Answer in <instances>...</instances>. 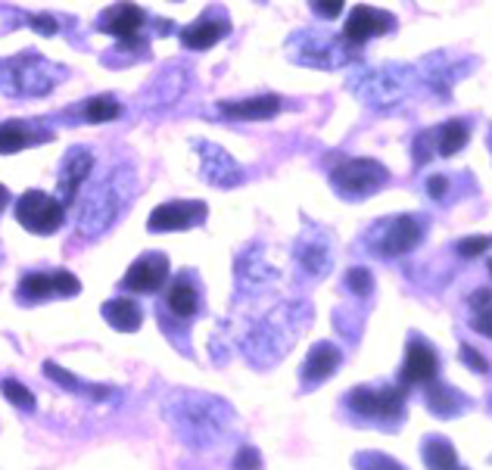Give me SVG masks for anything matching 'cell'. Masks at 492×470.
I'll use <instances>...</instances> for the list:
<instances>
[{
  "mask_svg": "<svg viewBox=\"0 0 492 470\" xmlns=\"http://www.w3.org/2000/svg\"><path fill=\"white\" fill-rule=\"evenodd\" d=\"M163 417L185 445H190V449H209L231 427L234 411L227 408L225 399H216L209 393L178 389V393H172L163 402Z\"/></svg>",
  "mask_w": 492,
  "mask_h": 470,
  "instance_id": "obj_1",
  "label": "cell"
},
{
  "mask_svg": "<svg viewBox=\"0 0 492 470\" xmlns=\"http://www.w3.org/2000/svg\"><path fill=\"white\" fill-rule=\"evenodd\" d=\"M135 190V172L128 165H119L91 187V194L85 196L82 212H78V234L82 237H100L103 231L115 225V218L122 215L125 203L131 200Z\"/></svg>",
  "mask_w": 492,
  "mask_h": 470,
  "instance_id": "obj_2",
  "label": "cell"
},
{
  "mask_svg": "<svg viewBox=\"0 0 492 470\" xmlns=\"http://www.w3.org/2000/svg\"><path fill=\"white\" fill-rule=\"evenodd\" d=\"M308 318H312V312H308L306 303H290V305H284L281 312L268 315V318L246 336V343H244L246 358L253 365H259V368L277 362V358L296 343L299 330L308 325Z\"/></svg>",
  "mask_w": 492,
  "mask_h": 470,
  "instance_id": "obj_3",
  "label": "cell"
},
{
  "mask_svg": "<svg viewBox=\"0 0 492 470\" xmlns=\"http://www.w3.org/2000/svg\"><path fill=\"white\" fill-rule=\"evenodd\" d=\"M65 75H69L65 65L47 60L38 50H25V54L0 60V94H10V97H44Z\"/></svg>",
  "mask_w": 492,
  "mask_h": 470,
  "instance_id": "obj_4",
  "label": "cell"
},
{
  "mask_svg": "<svg viewBox=\"0 0 492 470\" xmlns=\"http://www.w3.org/2000/svg\"><path fill=\"white\" fill-rule=\"evenodd\" d=\"M334 190L346 200H362V196L377 194L380 187L390 181V172L377 163V159H346L334 168L330 175Z\"/></svg>",
  "mask_w": 492,
  "mask_h": 470,
  "instance_id": "obj_5",
  "label": "cell"
},
{
  "mask_svg": "<svg viewBox=\"0 0 492 470\" xmlns=\"http://www.w3.org/2000/svg\"><path fill=\"white\" fill-rule=\"evenodd\" d=\"M65 205L56 196L44 194V190H28L16 200V222L32 234H56L63 227Z\"/></svg>",
  "mask_w": 492,
  "mask_h": 470,
  "instance_id": "obj_6",
  "label": "cell"
},
{
  "mask_svg": "<svg viewBox=\"0 0 492 470\" xmlns=\"http://www.w3.org/2000/svg\"><path fill=\"white\" fill-rule=\"evenodd\" d=\"M349 408L362 417L374 421H396L406 405V389L402 386H358L349 393Z\"/></svg>",
  "mask_w": 492,
  "mask_h": 470,
  "instance_id": "obj_7",
  "label": "cell"
},
{
  "mask_svg": "<svg viewBox=\"0 0 492 470\" xmlns=\"http://www.w3.org/2000/svg\"><path fill=\"white\" fill-rule=\"evenodd\" d=\"M82 290L78 277L72 271H35V275H25L19 281V299H28V303H41V299L50 296H75Z\"/></svg>",
  "mask_w": 492,
  "mask_h": 470,
  "instance_id": "obj_8",
  "label": "cell"
},
{
  "mask_svg": "<svg viewBox=\"0 0 492 470\" xmlns=\"http://www.w3.org/2000/svg\"><path fill=\"white\" fill-rule=\"evenodd\" d=\"M194 150L200 153V172L209 185L216 187H237L244 185V168L231 159V153L222 150L218 144L194 141Z\"/></svg>",
  "mask_w": 492,
  "mask_h": 470,
  "instance_id": "obj_9",
  "label": "cell"
},
{
  "mask_svg": "<svg viewBox=\"0 0 492 470\" xmlns=\"http://www.w3.org/2000/svg\"><path fill=\"white\" fill-rule=\"evenodd\" d=\"M206 222V203L200 200H178V203H163L150 212L146 227L153 234H168V231H187Z\"/></svg>",
  "mask_w": 492,
  "mask_h": 470,
  "instance_id": "obj_10",
  "label": "cell"
},
{
  "mask_svg": "<svg viewBox=\"0 0 492 470\" xmlns=\"http://www.w3.org/2000/svg\"><path fill=\"white\" fill-rule=\"evenodd\" d=\"M346 44V41H343ZM343 44L336 41H325L312 32H299L290 38V54L296 63H306V65H318V69H334L346 60V50Z\"/></svg>",
  "mask_w": 492,
  "mask_h": 470,
  "instance_id": "obj_11",
  "label": "cell"
},
{
  "mask_svg": "<svg viewBox=\"0 0 492 470\" xmlns=\"http://www.w3.org/2000/svg\"><path fill=\"white\" fill-rule=\"evenodd\" d=\"M396 28V16L384 10H374V6H356L346 19V28H343V41L346 44H365L377 35H387Z\"/></svg>",
  "mask_w": 492,
  "mask_h": 470,
  "instance_id": "obj_12",
  "label": "cell"
},
{
  "mask_svg": "<svg viewBox=\"0 0 492 470\" xmlns=\"http://www.w3.org/2000/svg\"><path fill=\"white\" fill-rule=\"evenodd\" d=\"M421 237H424V231H421V222H417V218L396 215L393 222L387 225V231H380L377 237H374V246H377L384 255H402L421 244Z\"/></svg>",
  "mask_w": 492,
  "mask_h": 470,
  "instance_id": "obj_13",
  "label": "cell"
},
{
  "mask_svg": "<svg viewBox=\"0 0 492 470\" xmlns=\"http://www.w3.org/2000/svg\"><path fill=\"white\" fill-rule=\"evenodd\" d=\"M168 277V259L163 253H146L125 271V290L131 293H156Z\"/></svg>",
  "mask_w": 492,
  "mask_h": 470,
  "instance_id": "obj_14",
  "label": "cell"
},
{
  "mask_svg": "<svg viewBox=\"0 0 492 470\" xmlns=\"http://www.w3.org/2000/svg\"><path fill=\"white\" fill-rule=\"evenodd\" d=\"M91 165H94V156H91L87 146H72V150L65 153V159L60 165V181H56V190H60L63 205H69L78 196V187L87 181Z\"/></svg>",
  "mask_w": 492,
  "mask_h": 470,
  "instance_id": "obj_15",
  "label": "cell"
},
{
  "mask_svg": "<svg viewBox=\"0 0 492 470\" xmlns=\"http://www.w3.org/2000/svg\"><path fill=\"white\" fill-rule=\"evenodd\" d=\"M437 352L427 340H421V336H415V340L408 343V355H406V368H402V380L406 384H430L433 377H437Z\"/></svg>",
  "mask_w": 492,
  "mask_h": 470,
  "instance_id": "obj_16",
  "label": "cell"
},
{
  "mask_svg": "<svg viewBox=\"0 0 492 470\" xmlns=\"http://www.w3.org/2000/svg\"><path fill=\"white\" fill-rule=\"evenodd\" d=\"M340 362H343V355L334 343H315L312 352L306 355V365H303V386L312 389V386L325 384L330 374L340 368Z\"/></svg>",
  "mask_w": 492,
  "mask_h": 470,
  "instance_id": "obj_17",
  "label": "cell"
},
{
  "mask_svg": "<svg viewBox=\"0 0 492 470\" xmlns=\"http://www.w3.org/2000/svg\"><path fill=\"white\" fill-rule=\"evenodd\" d=\"M296 262L303 265L312 277H321L330 271V240L321 231H308L299 237L296 244Z\"/></svg>",
  "mask_w": 492,
  "mask_h": 470,
  "instance_id": "obj_18",
  "label": "cell"
},
{
  "mask_svg": "<svg viewBox=\"0 0 492 470\" xmlns=\"http://www.w3.org/2000/svg\"><path fill=\"white\" fill-rule=\"evenodd\" d=\"M222 106L225 119H240V122H262L271 115L281 113L284 100L275 94H262V97H246V100H234V103H218Z\"/></svg>",
  "mask_w": 492,
  "mask_h": 470,
  "instance_id": "obj_19",
  "label": "cell"
},
{
  "mask_svg": "<svg viewBox=\"0 0 492 470\" xmlns=\"http://www.w3.org/2000/svg\"><path fill=\"white\" fill-rule=\"evenodd\" d=\"M144 22H146V16H144L141 6L119 4V6H113V10L103 13V16H100V28H106L109 35H115V38H122V41H137Z\"/></svg>",
  "mask_w": 492,
  "mask_h": 470,
  "instance_id": "obj_20",
  "label": "cell"
},
{
  "mask_svg": "<svg viewBox=\"0 0 492 470\" xmlns=\"http://www.w3.org/2000/svg\"><path fill=\"white\" fill-rule=\"evenodd\" d=\"M44 374H47L50 380H56L63 389H69V393H78V395H87V399L94 402H103V399H119V393H115L113 386H100V384H85L82 377H75V374H69L65 368H60V365L47 362L44 365Z\"/></svg>",
  "mask_w": 492,
  "mask_h": 470,
  "instance_id": "obj_21",
  "label": "cell"
},
{
  "mask_svg": "<svg viewBox=\"0 0 492 470\" xmlns=\"http://www.w3.org/2000/svg\"><path fill=\"white\" fill-rule=\"evenodd\" d=\"M227 35V22L225 19H216V16H203L181 32V44L187 50H209L212 44H218Z\"/></svg>",
  "mask_w": 492,
  "mask_h": 470,
  "instance_id": "obj_22",
  "label": "cell"
},
{
  "mask_svg": "<svg viewBox=\"0 0 492 470\" xmlns=\"http://www.w3.org/2000/svg\"><path fill=\"white\" fill-rule=\"evenodd\" d=\"M41 141H47V135H35V125L28 122L10 119L0 125V153L4 156H13V153L25 150L28 144H41Z\"/></svg>",
  "mask_w": 492,
  "mask_h": 470,
  "instance_id": "obj_23",
  "label": "cell"
},
{
  "mask_svg": "<svg viewBox=\"0 0 492 470\" xmlns=\"http://www.w3.org/2000/svg\"><path fill=\"white\" fill-rule=\"evenodd\" d=\"M103 318H106L115 330H125V334H131V330L141 327L144 312H141V305H137L135 299L119 296V299H109V303H103Z\"/></svg>",
  "mask_w": 492,
  "mask_h": 470,
  "instance_id": "obj_24",
  "label": "cell"
},
{
  "mask_svg": "<svg viewBox=\"0 0 492 470\" xmlns=\"http://www.w3.org/2000/svg\"><path fill=\"white\" fill-rule=\"evenodd\" d=\"M166 305L178 318H190V315L200 312V290L190 281H175L166 293Z\"/></svg>",
  "mask_w": 492,
  "mask_h": 470,
  "instance_id": "obj_25",
  "label": "cell"
},
{
  "mask_svg": "<svg viewBox=\"0 0 492 470\" xmlns=\"http://www.w3.org/2000/svg\"><path fill=\"white\" fill-rule=\"evenodd\" d=\"M427 402H430V411L433 415H439V417H455L458 411H465L467 408V399L465 395H458L455 389L449 386H430V393H427Z\"/></svg>",
  "mask_w": 492,
  "mask_h": 470,
  "instance_id": "obj_26",
  "label": "cell"
},
{
  "mask_svg": "<svg viewBox=\"0 0 492 470\" xmlns=\"http://www.w3.org/2000/svg\"><path fill=\"white\" fill-rule=\"evenodd\" d=\"M467 137H471L467 135V122L452 119V122H446L443 128H437V146H433V150L443 153V156H455V153L467 144Z\"/></svg>",
  "mask_w": 492,
  "mask_h": 470,
  "instance_id": "obj_27",
  "label": "cell"
},
{
  "mask_svg": "<svg viewBox=\"0 0 492 470\" xmlns=\"http://www.w3.org/2000/svg\"><path fill=\"white\" fill-rule=\"evenodd\" d=\"M424 461H427L430 470H455V449L449 439L443 436H430L427 443H424Z\"/></svg>",
  "mask_w": 492,
  "mask_h": 470,
  "instance_id": "obj_28",
  "label": "cell"
},
{
  "mask_svg": "<svg viewBox=\"0 0 492 470\" xmlns=\"http://www.w3.org/2000/svg\"><path fill=\"white\" fill-rule=\"evenodd\" d=\"M119 113H122V106L113 94H97V97L85 100V106H82V115L87 122H109Z\"/></svg>",
  "mask_w": 492,
  "mask_h": 470,
  "instance_id": "obj_29",
  "label": "cell"
},
{
  "mask_svg": "<svg viewBox=\"0 0 492 470\" xmlns=\"http://www.w3.org/2000/svg\"><path fill=\"white\" fill-rule=\"evenodd\" d=\"M0 393L6 395L10 405H16L19 411H32L35 408V393L19 380H0Z\"/></svg>",
  "mask_w": 492,
  "mask_h": 470,
  "instance_id": "obj_30",
  "label": "cell"
},
{
  "mask_svg": "<svg viewBox=\"0 0 492 470\" xmlns=\"http://www.w3.org/2000/svg\"><path fill=\"white\" fill-rule=\"evenodd\" d=\"M346 290L356 293V296H368L374 290V277L368 268H349L346 271Z\"/></svg>",
  "mask_w": 492,
  "mask_h": 470,
  "instance_id": "obj_31",
  "label": "cell"
},
{
  "mask_svg": "<svg viewBox=\"0 0 492 470\" xmlns=\"http://www.w3.org/2000/svg\"><path fill=\"white\" fill-rule=\"evenodd\" d=\"M356 467L358 470H406L402 465H396L393 458H387V455H380V452H362L356 458Z\"/></svg>",
  "mask_w": 492,
  "mask_h": 470,
  "instance_id": "obj_32",
  "label": "cell"
},
{
  "mask_svg": "<svg viewBox=\"0 0 492 470\" xmlns=\"http://www.w3.org/2000/svg\"><path fill=\"white\" fill-rule=\"evenodd\" d=\"M231 470H262V455H259V449H253V445H244V449L234 455Z\"/></svg>",
  "mask_w": 492,
  "mask_h": 470,
  "instance_id": "obj_33",
  "label": "cell"
},
{
  "mask_svg": "<svg viewBox=\"0 0 492 470\" xmlns=\"http://www.w3.org/2000/svg\"><path fill=\"white\" fill-rule=\"evenodd\" d=\"M489 246H492V237H465L458 244V253L465 255V259H477V255H483Z\"/></svg>",
  "mask_w": 492,
  "mask_h": 470,
  "instance_id": "obj_34",
  "label": "cell"
},
{
  "mask_svg": "<svg viewBox=\"0 0 492 470\" xmlns=\"http://www.w3.org/2000/svg\"><path fill=\"white\" fill-rule=\"evenodd\" d=\"M461 362H465V365H471V368H474V371H480V374H487V371H489V365H487V362H483V358H480V352H477V349H471V346H465V349H461Z\"/></svg>",
  "mask_w": 492,
  "mask_h": 470,
  "instance_id": "obj_35",
  "label": "cell"
},
{
  "mask_svg": "<svg viewBox=\"0 0 492 470\" xmlns=\"http://www.w3.org/2000/svg\"><path fill=\"white\" fill-rule=\"evenodd\" d=\"M312 10L318 13V16H325V19H336L343 13V4H340V0H327V4H312Z\"/></svg>",
  "mask_w": 492,
  "mask_h": 470,
  "instance_id": "obj_36",
  "label": "cell"
},
{
  "mask_svg": "<svg viewBox=\"0 0 492 470\" xmlns=\"http://www.w3.org/2000/svg\"><path fill=\"white\" fill-rule=\"evenodd\" d=\"M427 190H430L433 200H443L446 190H449V178H443V175H433L430 185H427Z\"/></svg>",
  "mask_w": 492,
  "mask_h": 470,
  "instance_id": "obj_37",
  "label": "cell"
},
{
  "mask_svg": "<svg viewBox=\"0 0 492 470\" xmlns=\"http://www.w3.org/2000/svg\"><path fill=\"white\" fill-rule=\"evenodd\" d=\"M32 25L38 28L41 35H56V19L54 16H32Z\"/></svg>",
  "mask_w": 492,
  "mask_h": 470,
  "instance_id": "obj_38",
  "label": "cell"
},
{
  "mask_svg": "<svg viewBox=\"0 0 492 470\" xmlns=\"http://www.w3.org/2000/svg\"><path fill=\"white\" fill-rule=\"evenodd\" d=\"M474 327L480 330V334L492 336V308H487V312H483V315H477V318H474Z\"/></svg>",
  "mask_w": 492,
  "mask_h": 470,
  "instance_id": "obj_39",
  "label": "cell"
},
{
  "mask_svg": "<svg viewBox=\"0 0 492 470\" xmlns=\"http://www.w3.org/2000/svg\"><path fill=\"white\" fill-rule=\"evenodd\" d=\"M6 203H10V190H6L4 185H0V209H4Z\"/></svg>",
  "mask_w": 492,
  "mask_h": 470,
  "instance_id": "obj_40",
  "label": "cell"
}]
</instances>
